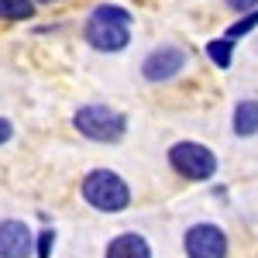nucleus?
Here are the masks:
<instances>
[{
	"label": "nucleus",
	"instance_id": "f257e3e1",
	"mask_svg": "<svg viewBox=\"0 0 258 258\" xmlns=\"http://www.w3.org/2000/svg\"><path fill=\"white\" fill-rule=\"evenodd\" d=\"M131 11L120 4H100L83 24V38L97 52H124L131 45Z\"/></svg>",
	"mask_w": 258,
	"mask_h": 258
},
{
	"label": "nucleus",
	"instance_id": "f03ea898",
	"mask_svg": "<svg viewBox=\"0 0 258 258\" xmlns=\"http://www.w3.org/2000/svg\"><path fill=\"white\" fill-rule=\"evenodd\" d=\"M83 200L100 214H120L131 207V186L114 169H90L80 182Z\"/></svg>",
	"mask_w": 258,
	"mask_h": 258
},
{
	"label": "nucleus",
	"instance_id": "7ed1b4c3",
	"mask_svg": "<svg viewBox=\"0 0 258 258\" xmlns=\"http://www.w3.org/2000/svg\"><path fill=\"white\" fill-rule=\"evenodd\" d=\"M73 124L83 138L100 141V145H117L124 135H127V117L107 107V103H86L73 114Z\"/></svg>",
	"mask_w": 258,
	"mask_h": 258
},
{
	"label": "nucleus",
	"instance_id": "20e7f679",
	"mask_svg": "<svg viewBox=\"0 0 258 258\" xmlns=\"http://www.w3.org/2000/svg\"><path fill=\"white\" fill-rule=\"evenodd\" d=\"M169 165L176 176L189 179V182H207L217 176V155L200 141H176L169 148Z\"/></svg>",
	"mask_w": 258,
	"mask_h": 258
},
{
	"label": "nucleus",
	"instance_id": "39448f33",
	"mask_svg": "<svg viewBox=\"0 0 258 258\" xmlns=\"http://www.w3.org/2000/svg\"><path fill=\"white\" fill-rule=\"evenodd\" d=\"M182 251H186V258H227L231 241L224 234V227L203 220V224H193L182 234Z\"/></svg>",
	"mask_w": 258,
	"mask_h": 258
},
{
	"label": "nucleus",
	"instance_id": "423d86ee",
	"mask_svg": "<svg viewBox=\"0 0 258 258\" xmlns=\"http://www.w3.org/2000/svg\"><path fill=\"white\" fill-rule=\"evenodd\" d=\"M186 62H189L186 48H179V45H162V48H155V52L145 55L141 76H145L148 83H169L186 69Z\"/></svg>",
	"mask_w": 258,
	"mask_h": 258
},
{
	"label": "nucleus",
	"instance_id": "0eeeda50",
	"mask_svg": "<svg viewBox=\"0 0 258 258\" xmlns=\"http://www.w3.org/2000/svg\"><path fill=\"white\" fill-rule=\"evenodd\" d=\"M35 234L24 220H0V258H31Z\"/></svg>",
	"mask_w": 258,
	"mask_h": 258
},
{
	"label": "nucleus",
	"instance_id": "6e6552de",
	"mask_svg": "<svg viewBox=\"0 0 258 258\" xmlns=\"http://www.w3.org/2000/svg\"><path fill=\"white\" fill-rule=\"evenodd\" d=\"M103 258H152V244L141 238L138 231H124L117 238H110Z\"/></svg>",
	"mask_w": 258,
	"mask_h": 258
},
{
	"label": "nucleus",
	"instance_id": "1a4fd4ad",
	"mask_svg": "<svg viewBox=\"0 0 258 258\" xmlns=\"http://www.w3.org/2000/svg\"><path fill=\"white\" fill-rule=\"evenodd\" d=\"M231 127L238 138H255L258 135V100H238L234 114H231Z\"/></svg>",
	"mask_w": 258,
	"mask_h": 258
},
{
	"label": "nucleus",
	"instance_id": "9d476101",
	"mask_svg": "<svg viewBox=\"0 0 258 258\" xmlns=\"http://www.w3.org/2000/svg\"><path fill=\"white\" fill-rule=\"evenodd\" d=\"M207 59L214 62L217 69H231V62H234V41H231V38L207 41Z\"/></svg>",
	"mask_w": 258,
	"mask_h": 258
},
{
	"label": "nucleus",
	"instance_id": "9b49d317",
	"mask_svg": "<svg viewBox=\"0 0 258 258\" xmlns=\"http://www.w3.org/2000/svg\"><path fill=\"white\" fill-rule=\"evenodd\" d=\"M35 18L31 0H0V21H28Z\"/></svg>",
	"mask_w": 258,
	"mask_h": 258
},
{
	"label": "nucleus",
	"instance_id": "f8f14e48",
	"mask_svg": "<svg viewBox=\"0 0 258 258\" xmlns=\"http://www.w3.org/2000/svg\"><path fill=\"white\" fill-rule=\"evenodd\" d=\"M255 28H258V7H255V11H244V14H241V18L227 28V35H224V38L238 41V38H244V35H251Z\"/></svg>",
	"mask_w": 258,
	"mask_h": 258
},
{
	"label": "nucleus",
	"instance_id": "ddd939ff",
	"mask_svg": "<svg viewBox=\"0 0 258 258\" xmlns=\"http://www.w3.org/2000/svg\"><path fill=\"white\" fill-rule=\"evenodd\" d=\"M52 251H55V231H41V234H35V255L38 258H52Z\"/></svg>",
	"mask_w": 258,
	"mask_h": 258
},
{
	"label": "nucleus",
	"instance_id": "4468645a",
	"mask_svg": "<svg viewBox=\"0 0 258 258\" xmlns=\"http://www.w3.org/2000/svg\"><path fill=\"white\" fill-rule=\"evenodd\" d=\"M224 4H227L234 14H244V11H255L258 7V0H224Z\"/></svg>",
	"mask_w": 258,
	"mask_h": 258
},
{
	"label": "nucleus",
	"instance_id": "2eb2a0df",
	"mask_svg": "<svg viewBox=\"0 0 258 258\" xmlns=\"http://www.w3.org/2000/svg\"><path fill=\"white\" fill-rule=\"evenodd\" d=\"M11 135H14V124H11L7 117H0V145H7V141H11Z\"/></svg>",
	"mask_w": 258,
	"mask_h": 258
},
{
	"label": "nucleus",
	"instance_id": "dca6fc26",
	"mask_svg": "<svg viewBox=\"0 0 258 258\" xmlns=\"http://www.w3.org/2000/svg\"><path fill=\"white\" fill-rule=\"evenodd\" d=\"M31 4H62V0H31Z\"/></svg>",
	"mask_w": 258,
	"mask_h": 258
}]
</instances>
